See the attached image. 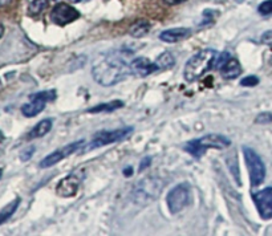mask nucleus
Masks as SVG:
<instances>
[{
  "instance_id": "obj_1",
  "label": "nucleus",
  "mask_w": 272,
  "mask_h": 236,
  "mask_svg": "<svg viewBox=\"0 0 272 236\" xmlns=\"http://www.w3.org/2000/svg\"><path fill=\"white\" fill-rule=\"evenodd\" d=\"M131 75V63H127L120 52H109L92 68L93 79L103 87H113Z\"/></svg>"
},
{
  "instance_id": "obj_2",
  "label": "nucleus",
  "mask_w": 272,
  "mask_h": 236,
  "mask_svg": "<svg viewBox=\"0 0 272 236\" xmlns=\"http://www.w3.org/2000/svg\"><path fill=\"white\" fill-rule=\"evenodd\" d=\"M217 59L218 52L214 49H203V51L195 53L193 57L187 60L185 65L183 76H185L186 81L194 83L203 77L207 72L215 68Z\"/></svg>"
},
{
  "instance_id": "obj_3",
  "label": "nucleus",
  "mask_w": 272,
  "mask_h": 236,
  "mask_svg": "<svg viewBox=\"0 0 272 236\" xmlns=\"http://www.w3.org/2000/svg\"><path fill=\"white\" fill-rule=\"evenodd\" d=\"M231 141L225 135L221 134H206L202 138L193 139L185 145V150L191 154L194 158L199 159L203 157V154L209 149H223L226 146H230Z\"/></svg>"
},
{
  "instance_id": "obj_4",
  "label": "nucleus",
  "mask_w": 272,
  "mask_h": 236,
  "mask_svg": "<svg viewBox=\"0 0 272 236\" xmlns=\"http://www.w3.org/2000/svg\"><path fill=\"white\" fill-rule=\"evenodd\" d=\"M162 189V182L157 178H146L138 185L135 186L133 190V201L141 206L149 205L150 202L155 201L159 197Z\"/></svg>"
},
{
  "instance_id": "obj_5",
  "label": "nucleus",
  "mask_w": 272,
  "mask_h": 236,
  "mask_svg": "<svg viewBox=\"0 0 272 236\" xmlns=\"http://www.w3.org/2000/svg\"><path fill=\"white\" fill-rule=\"evenodd\" d=\"M135 131V129L132 126H127V127H120V129L115 130H100L93 135L92 141L89 142V145L85 149V151H89V150L99 149V147H103V146L111 145V143H115V142H120L128 138L132 133Z\"/></svg>"
},
{
  "instance_id": "obj_6",
  "label": "nucleus",
  "mask_w": 272,
  "mask_h": 236,
  "mask_svg": "<svg viewBox=\"0 0 272 236\" xmlns=\"http://www.w3.org/2000/svg\"><path fill=\"white\" fill-rule=\"evenodd\" d=\"M243 155H245L246 165L250 174V182L253 187H258L263 183L266 178V166L259 157V154L249 146H243Z\"/></svg>"
},
{
  "instance_id": "obj_7",
  "label": "nucleus",
  "mask_w": 272,
  "mask_h": 236,
  "mask_svg": "<svg viewBox=\"0 0 272 236\" xmlns=\"http://www.w3.org/2000/svg\"><path fill=\"white\" fill-rule=\"evenodd\" d=\"M191 202V187L187 183L177 185L167 194V207L171 214L181 213Z\"/></svg>"
},
{
  "instance_id": "obj_8",
  "label": "nucleus",
  "mask_w": 272,
  "mask_h": 236,
  "mask_svg": "<svg viewBox=\"0 0 272 236\" xmlns=\"http://www.w3.org/2000/svg\"><path fill=\"white\" fill-rule=\"evenodd\" d=\"M56 99V91H45L39 92L36 95L31 96V103L25 104L21 107V113L25 117H35L39 113L45 109V105L49 101H53Z\"/></svg>"
},
{
  "instance_id": "obj_9",
  "label": "nucleus",
  "mask_w": 272,
  "mask_h": 236,
  "mask_svg": "<svg viewBox=\"0 0 272 236\" xmlns=\"http://www.w3.org/2000/svg\"><path fill=\"white\" fill-rule=\"evenodd\" d=\"M84 145H85V142L84 141H77L73 142V143H69V145L67 146H63V147H60V149H57L56 151H53V153L44 158L43 161L40 162V167H41V169H48V167L55 166L56 163H59L60 161H63V159H65V158L72 155V154H75L77 150L84 147Z\"/></svg>"
},
{
  "instance_id": "obj_10",
  "label": "nucleus",
  "mask_w": 272,
  "mask_h": 236,
  "mask_svg": "<svg viewBox=\"0 0 272 236\" xmlns=\"http://www.w3.org/2000/svg\"><path fill=\"white\" fill-rule=\"evenodd\" d=\"M80 17V12L67 3L56 4L51 12L52 21L60 27H64L67 24L75 21Z\"/></svg>"
},
{
  "instance_id": "obj_11",
  "label": "nucleus",
  "mask_w": 272,
  "mask_h": 236,
  "mask_svg": "<svg viewBox=\"0 0 272 236\" xmlns=\"http://www.w3.org/2000/svg\"><path fill=\"white\" fill-rule=\"evenodd\" d=\"M253 201L262 219H272V187H267L253 194Z\"/></svg>"
},
{
  "instance_id": "obj_12",
  "label": "nucleus",
  "mask_w": 272,
  "mask_h": 236,
  "mask_svg": "<svg viewBox=\"0 0 272 236\" xmlns=\"http://www.w3.org/2000/svg\"><path fill=\"white\" fill-rule=\"evenodd\" d=\"M131 71L132 75L136 76V77H147L154 72H159L157 64L151 63L146 57H137V59L132 60Z\"/></svg>"
},
{
  "instance_id": "obj_13",
  "label": "nucleus",
  "mask_w": 272,
  "mask_h": 236,
  "mask_svg": "<svg viewBox=\"0 0 272 236\" xmlns=\"http://www.w3.org/2000/svg\"><path fill=\"white\" fill-rule=\"evenodd\" d=\"M80 187V178L76 175H68V177L63 178L61 181L57 183L56 191L57 195L61 198H72L75 197Z\"/></svg>"
},
{
  "instance_id": "obj_14",
  "label": "nucleus",
  "mask_w": 272,
  "mask_h": 236,
  "mask_svg": "<svg viewBox=\"0 0 272 236\" xmlns=\"http://www.w3.org/2000/svg\"><path fill=\"white\" fill-rule=\"evenodd\" d=\"M191 35V31L189 28H171V29H166L159 35V40L163 43H178L182 40L187 39Z\"/></svg>"
},
{
  "instance_id": "obj_15",
  "label": "nucleus",
  "mask_w": 272,
  "mask_h": 236,
  "mask_svg": "<svg viewBox=\"0 0 272 236\" xmlns=\"http://www.w3.org/2000/svg\"><path fill=\"white\" fill-rule=\"evenodd\" d=\"M219 71L225 80H235L242 75V65L237 59L230 57Z\"/></svg>"
},
{
  "instance_id": "obj_16",
  "label": "nucleus",
  "mask_w": 272,
  "mask_h": 236,
  "mask_svg": "<svg viewBox=\"0 0 272 236\" xmlns=\"http://www.w3.org/2000/svg\"><path fill=\"white\" fill-rule=\"evenodd\" d=\"M52 125H53V121H52L51 118H45L43 121H40L39 123L29 131V134H28V139H35V138L44 137L45 134L51 131Z\"/></svg>"
},
{
  "instance_id": "obj_17",
  "label": "nucleus",
  "mask_w": 272,
  "mask_h": 236,
  "mask_svg": "<svg viewBox=\"0 0 272 236\" xmlns=\"http://www.w3.org/2000/svg\"><path fill=\"white\" fill-rule=\"evenodd\" d=\"M150 31V23L147 20H138L131 28H129V35L133 36L135 39H141L146 36Z\"/></svg>"
},
{
  "instance_id": "obj_18",
  "label": "nucleus",
  "mask_w": 272,
  "mask_h": 236,
  "mask_svg": "<svg viewBox=\"0 0 272 236\" xmlns=\"http://www.w3.org/2000/svg\"><path fill=\"white\" fill-rule=\"evenodd\" d=\"M121 108H124V103L117 100V101H112V103L99 104L97 107L88 109V113H112V112L121 109Z\"/></svg>"
},
{
  "instance_id": "obj_19",
  "label": "nucleus",
  "mask_w": 272,
  "mask_h": 236,
  "mask_svg": "<svg viewBox=\"0 0 272 236\" xmlns=\"http://www.w3.org/2000/svg\"><path fill=\"white\" fill-rule=\"evenodd\" d=\"M155 64H157L158 71H167V69H171V68L175 65V59L174 56L170 53V52H163L162 55L158 56V59L155 60Z\"/></svg>"
},
{
  "instance_id": "obj_20",
  "label": "nucleus",
  "mask_w": 272,
  "mask_h": 236,
  "mask_svg": "<svg viewBox=\"0 0 272 236\" xmlns=\"http://www.w3.org/2000/svg\"><path fill=\"white\" fill-rule=\"evenodd\" d=\"M19 205H20V199L19 198H16L15 201H12L11 203H8V205L5 206L1 211H0V225L5 223V222H7L8 219H9V218L16 213V210H17Z\"/></svg>"
},
{
  "instance_id": "obj_21",
  "label": "nucleus",
  "mask_w": 272,
  "mask_h": 236,
  "mask_svg": "<svg viewBox=\"0 0 272 236\" xmlns=\"http://www.w3.org/2000/svg\"><path fill=\"white\" fill-rule=\"evenodd\" d=\"M48 0H33L29 4V13L31 15H39L40 12L44 11V8H47Z\"/></svg>"
},
{
  "instance_id": "obj_22",
  "label": "nucleus",
  "mask_w": 272,
  "mask_h": 236,
  "mask_svg": "<svg viewBox=\"0 0 272 236\" xmlns=\"http://www.w3.org/2000/svg\"><path fill=\"white\" fill-rule=\"evenodd\" d=\"M258 11H259V13L261 15H271L272 13V0H266V1H263V3L259 5V8H258Z\"/></svg>"
},
{
  "instance_id": "obj_23",
  "label": "nucleus",
  "mask_w": 272,
  "mask_h": 236,
  "mask_svg": "<svg viewBox=\"0 0 272 236\" xmlns=\"http://www.w3.org/2000/svg\"><path fill=\"white\" fill-rule=\"evenodd\" d=\"M259 84V79L257 76H247L241 81L242 87H257Z\"/></svg>"
},
{
  "instance_id": "obj_24",
  "label": "nucleus",
  "mask_w": 272,
  "mask_h": 236,
  "mask_svg": "<svg viewBox=\"0 0 272 236\" xmlns=\"http://www.w3.org/2000/svg\"><path fill=\"white\" fill-rule=\"evenodd\" d=\"M255 122L259 125H267L272 122V113H261L255 118Z\"/></svg>"
},
{
  "instance_id": "obj_25",
  "label": "nucleus",
  "mask_w": 272,
  "mask_h": 236,
  "mask_svg": "<svg viewBox=\"0 0 272 236\" xmlns=\"http://www.w3.org/2000/svg\"><path fill=\"white\" fill-rule=\"evenodd\" d=\"M262 43H265L267 44V45H271L272 47V29L265 32V33L262 35Z\"/></svg>"
},
{
  "instance_id": "obj_26",
  "label": "nucleus",
  "mask_w": 272,
  "mask_h": 236,
  "mask_svg": "<svg viewBox=\"0 0 272 236\" xmlns=\"http://www.w3.org/2000/svg\"><path fill=\"white\" fill-rule=\"evenodd\" d=\"M150 162H151V158H150V157L143 158V159H142V162H141V165H139V171H143V170H145L146 167L150 165Z\"/></svg>"
},
{
  "instance_id": "obj_27",
  "label": "nucleus",
  "mask_w": 272,
  "mask_h": 236,
  "mask_svg": "<svg viewBox=\"0 0 272 236\" xmlns=\"http://www.w3.org/2000/svg\"><path fill=\"white\" fill-rule=\"evenodd\" d=\"M33 151H35V149H33V147H31V149L27 150V153L21 154V161H28V159L31 158V155Z\"/></svg>"
},
{
  "instance_id": "obj_28",
  "label": "nucleus",
  "mask_w": 272,
  "mask_h": 236,
  "mask_svg": "<svg viewBox=\"0 0 272 236\" xmlns=\"http://www.w3.org/2000/svg\"><path fill=\"white\" fill-rule=\"evenodd\" d=\"M166 4H169V5H175V4H181L183 3V1H186V0H163Z\"/></svg>"
},
{
  "instance_id": "obj_29",
  "label": "nucleus",
  "mask_w": 272,
  "mask_h": 236,
  "mask_svg": "<svg viewBox=\"0 0 272 236\" xmlns=\"http://www.w3.org/2000/svg\"><path fill=\"white\" fill-rule=\"evenodd\" d=\"M132 173H133V170H132V167H129L128 170H124V174L127 175V177H131Z\"/></svg>"
},
{
  "instance_id": "obj_30",
  "label": "nucleus",
  "mask_w": 272,
  "mask_h": 236,
  "mask_svg": "<svg viewBox=\"0 0 272 236\" xmlns=\"http://www.w3.org/2000/svg\"><path fill=\"white\" fill-rule=\"evenodd\" d=\"M3 35H4V25L0 23V39L3 37Z\"/></svg>"
},
{
  "instance_id": "obj_31",
  "label": "nucleus",
  "mask_w": 272,
  "mask_h": 236,
  "mask_svg": "<svg viewBox=\"0 0 272 236\" xmlns=\"http://www.w3.org/2000/svg\"><path fill=\"white\" fill-rule=\"evenodd\" d=\"M9 0H0V7H3V5H5V4L8 3Z\"/></svg>"
},
{
  "instance_id": "obj_32",
  "label": "nucleus",
  "mask_w": 272,
  "mask_h": 236,
  "mask_svg": "<svg viewBox=\"0 0 272 236\" xmlns=\"http://www.w3.org/2000/svg\"><path fill=\"white\" fill-rule=\"evenodd\" d=\"M71 1H73V3H79L80 0H71Z\"/></svg>"
},
{
  "instance_id": "obj_33",
  "label": "nucleus",
  "mask_w": 272,
  "mask_h": 236,
  "mask_svg": "<svg viewBox=\"0 0 272 236\" xmlns=\"http://www.w3.org/2000/svg\"><path fill=\"white\" fill-rule=\"evenodd\" d=\"M1 174H3V170L0 169V178H1Z\"/></svg>"
},
{
  "instance_id": "obj_34",
  "label": "nucleus",
  "mask_w": 272,
  "mask_h": 236,
  "mask_svg": "<svg viewBox=\"0 0 272 236\" xmlns=\"http://www.w3.org/2000/svg\"><path fill=\"white\" fill-rule=\"evenodd\" d=\"M270 64H271V65H272V56H271V57H270Z\"/></svg>"
}]
</instances>
